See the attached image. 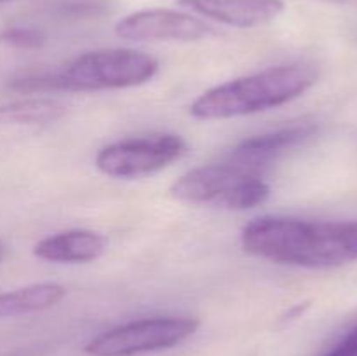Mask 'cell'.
<instances>
[{"instance_id": "1", "label": "cell", "mask_w": 357, "mask_h": 356, "mask_svg": "<svg viewBox=\"0 0 357 356\" xmlns=\"http://www.w3.org/2000/svg\"><path fill=\"white\" fill-rule=\"evenodd\" d=\"M246 253L275 264L328 269L357 260V220L260 216L241 234Z\"/></svg>"}, {"instance_id": "2", "label": "cell", "mask_w": 357, "mask_h": 356, "mask_svg": "<svg viewBox=\"0 0 357 356\" xmlns=\"http://www.w3.org/2000/svg\"><path fill=\"white\" fill-rule=\"evenodd\" d=\"M157 72L159 61L146 52L101 49L77 56L59 70L16 77L10 87L20 93L126 89L149 82Z\"/></svg>"}, {"instance_id": "3", "label": "cell", "mask_w": 357, "mask_h": 356, "mask_svg": "<svg viewBox=\"0 0 357 356\" xmlns=\"http://www.w3.org/2000/svg\"><path fill=\"white\" fill-rule=\"evenodd\" d=\"M316 80L317 72L312 66H272L211 87L192 103L190 114L202 121H216L271 110L302 96Z\"/></svg>"}, {"instance_id": "4", "label": "cell", "mask_w": 357, "mask_h": 356, "mask_svg": "<svg viewBox=\"0 0 357 356\" xmlns=\"http://www.w3.org/2000/svg\"><path fill=\"white\" fill-rule=\"evenodd\" d=\"M169 192L174 199L190 205L248 209L267 201L271 187L260 170L227 159L187 171L171 185Z\"/></svg>"}, {"instance_id": "5", "label": "cell", "mask_w": 357, "mask_h": 356, "mask_svg": "<svg viewBox=\"0 0 357 356\" xmlns=\"http://www.w3.org/2000/svg\"><path fill=\"white\" fill-rule=\"evenodd\" d=\"M199 321L185 316H155L129 321L91 339V356H138L181 344L197 332Z\"/></svg>"}, {"instance_id": "6", "label": "cell", "mask_w": 357, "mask_h": 356, "mask_svg": "<svg viewBox=\"0 0 357 356\" xmlns=\"http://www.w3.org/2000/svg\"><path fill=\"white\" fill-rule=\"evenodd\" d=\"M185 150L187 143L180 135L155 133L103 147L96 156V168L114 178H139L167 168Z\"/></svg>"}, {"instance_id": "7", "label": "cell", "mask_w": 357, "mask_h": 356, "mask_svg": "<svg viewBox=\"0 0 357 356\" xmlns=\"http://www.w3.org/2000/svg\"><path fill=\"white\" fill-rule=\"evenodd\" d=\"M115 34L135 42H194L216 34L206 21L169 9L132 13L115 24Z\"/></svg>"}, {"instance_id": "8", "label": "cell", "mask_w": 357, "mask_h": 356, "mask_svg": "<svg viewBox=\"0 0 357 356\" xmlns=\"http://www.w3.org/2000/svg\"><path fill=\"white\" fill-rule=\"evenodd\" d=\"M178 3L209 20L237 28L260 27L284 10L282 0H178Z\"/></svg>"}, {"instance_id": "9", "label": "cell", "mask_w": 357, "mask_h": 356, "mask_svg": "<svg viewBox=\"0 0 357 356\" xmlns=\"http://www.w3.org/2000/svg\"><path fill=\"white\" fill-rule=\"evenodd\" d=\"M314 133H316V124L303 122V124L286 126V128L265 133V135L251 136V138L241 142L230 152L229 161L261 171L268 163L278 159L281 154L288 152L289 149L309 140Z\"/></svg>"}, {"instance_id": "10", "label": "cell", "mask_w": 357, "mask_h": 356, "mask_svg": "<svg viewBox=\"0 0 357 356\" xmlns=\"http://www.w3.org/2000/svg\"><path fill=\"white\" fill-rule=\"evenodd\" d=\"M107 250V237L87 229H73L38 241L33 253L58 264H86L100 258Z\"/></svg>"}, {"instance_id": "11", "label": "cell", "mask_w": 357, "mask_h": 356, "mask_svg": "<svg viewBox=\"0 0 357 356\" xmlns=\"http://www.w3.org/2000/svg\"><path fill=\"white\" fill-rule=\"evenodd\" d=\"M65 295V286L58 283H37L14 292L0 293V320L49 309L61 302Z\"/></svg>"}, {"instance_id": "12", "label": "cell", "mask_w": 357, "mask_h": 356, "mask_svg": "<svg viewBox=\"0 0 357 356\" xmlns=\"http://www.w3.org/2000/svg\"><path fill=\"white\" fill-rule=\"evenodd\" d=\"M66 114V105L52 98H26L0 105V124H49Z\"/></svg>"}, {"instance_id": "13", "label": "cell", "mask_w": 357, "mask_h": 356, "mask_svg": "<svg viewBox=\"0 0 357 356\" xmlns=\"http://www.w3.org/2000/svg\"><path fill=\"white\" fill-rule=\"evenodd\" d=\"M0 40L13 47L20 49H40L45 44V35L37 28H23L14 27L7 28L0 34Z\"/></svg>"}, {"instance_id": "14", "label": "cell", "mask_w": 357, "mask_h": 356, "mask_svg": "<svg viewBox=\"0 0 357 356\" xmlns=\"http://www.w3.org/2000/svg\"><path fill=\"white\" fill-rule=\"evenodd\" d=\"M324 356H357V323Z\"/></svg>"}, {"instance_id": "15", "label": "cell", "mask_w": 357, "mask_h": 356, "mask_svg": "<svg viewBox=\"0 0 357 356\" xmlns=\"http://www.w3.org/2000/svg\"><path fill=\"white\" fill-rule=\"evenodd\" d=\"M321 2L337 3V6H357V0H321Z\"/></svg>"}, {"instance_id": "16", "label": "cell", "mask_w": 357, "mask_h": 356, "mask_svg": "<svg viewBox=\"0 0 357 356\" xmlns=\"http://www.w3.org/2000/svg\"><path fill=\"white\" fill-rule=\"evenodd\" d=\"M2 257H3V244L0 243V258H2Z\"/></svg>"}, {"instance_id": "17", "label": "cell", "mask_w": 357, "mask_h": 356, "mask_svg": "<svg viewBox=\"0 0 357 356\" xmlns=\"http://www.w3.org/2000/svg\"><path fill=\"white\" fill-rule=\"evenodd\" d=\"M0 2H7V0H0Z\"/></svg>"}]
</instances>
